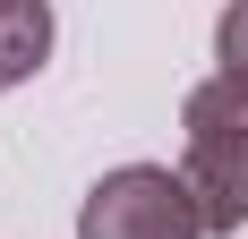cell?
I'll list each match as a JSON object with an SVG mask.
<instances>
[{"label":"cell","mask_w":248,"mask_h":239,"mask_svg":"<svg viewBox=\"0 0 248 239\" xmlns=\"http://www.w3.org/2000/svg\"><path fill=\"white\" fill-rule=\"evenodd\" d=\"M180 179L197 188L205 231H240L248 222V111L231 103L223 77L188 94V171Z\"/></svg>","instance_id":"obj_1"},{"label":"cell","mask_w":248,"mask_h":239,"mask_svg":"<svg viewBox=\"0 0 248 239\" xmlns=\"http://www.w3.org/2000/svg\"><path fill=\"white\" fill-rule=\"evenodd\" d=\"M214 60H223V86H231V103L248 111V0H231V9H223V34H214Z\"/></svg>","instance_id":"obj_4"},{"label":"cell","mask_w":248,"mask_h":239,"mask_svg":"<svg viewBox=\"0 0 248 239\" xmlns=\"http://www.w3.org/2000/svg\"><path fill=\"white\" fill-rule=\"evenodd\" d=\"M43 51H51V9L43 0H0V86L34 77Z\"/></svg>","instance_id":"obj_3"},{"label":"cell","mask_w":248,"mask_h":239,"mask_svg":"<svg viewBox=\"0 0 248 239\" xmlns=\"http://www.w3.org/2000/svg\"><path fill=\"white\" fill-rule=\"evenodd\" d=\"M77 239H205V214H197V188L180 171L128 163L111 179H94L86 214H77Z\"/></svg>","instance_id":"obj_2"}]
</instances>
